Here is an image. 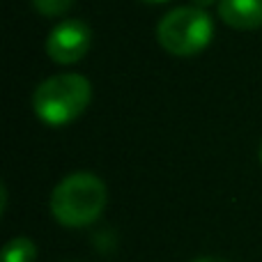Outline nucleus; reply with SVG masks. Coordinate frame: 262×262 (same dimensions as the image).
I'll return each instance as SVG.
<instances>
[{
    "label": "nucleus",
    "instance_id": "1",
    "mask_svg": "<svg viewBox=\"0 0 262 262\" xmlns=\"http://www.w3.org/2000/svg\"><path fill=\"white\" fill-rule=\"evenodd\" d=\"M108 200L106 184L92 172H72L51 193V214L64 228H83L101 216Z\"/></svg>",
    "mask_w": 262,
    "mask_h": 262
},
{
    "label": "nucleus",
    "instance_id": "2",
    "mask_svg": "<svg viewBox=\"0 0 262 262\" xmlns=\"http://www.w3.org/2000/svg\"><path fill=\"white\" fill-rule=\"evenodd\" d=\"M92 99V85L81 74H58L32 92V111L41 122L62 127L76 120Z\"/></svg>",
    "mask_w": 262,
    "mask_h": 262
},
{
    "label": "nucleus",
    "instance_id": "3",
    "mask_svg": "<svg viewBox=\"0 0 262 262\" xmlns=\"http://www.w3.org/2000/svg\"><path fill=\"white\" fill-rule=\"evenodd\" d=\"M214 23L200 7H175L159 21L157 39L172 55H195L209 44Z\"/></svg>",
    "mask_w": 262,
    "mask_h": 262
},
{
    "label": "nucleus",
    "instance_id": "4",
    "mask_svg": "<svg viewBox=\"0 0 262 262\" xmlns=\"http://www.w3.org/2000/svg\"><path fill=\"white\" fill-rule=\"evenodd\" d=\"M92 44V30L78 18L62 21L51 30L46 39V53L58 64H72L78 62L83 55L90 51Z\"/></svg>",
    "mask_w": 262,
    "mask_h": 262
},
{
    "label": "nucleus",
    "instance_id": "5",
    "mask_svg": "<svg viewBox=\"0 0 262 262\" xmlns=\"http://www.w3.org/2000/svg\"><path fill=\"white\" fill-rule=\"evenodd\" d=\"M219 16L237 30H255L262 26V0H221Z\"/></svg>",
    "mask_w": 262,
    "mask_h": 262
},
{
    "label": "nucleus",
    "instance_id": "6",
    "mask_svg": "<svg viewBox=\"0 0 262 262\" xmlns=\"http://www.w3.org/2000/svg\"><path fill=\"white\" fill-rule=\"evenodd\" d=\"M35 258L37 246L28 237H14L3 249V262H35Z\"/></svg>",
    "mask_w": 262,
    "mask_h": 262
},
{
    "label": "nucleus",
    "instance_id": "7",
    "mask_svg": "<svg viewBox=\"0 0 262 262\" xmlns=\"http://www.w3.org/2000/svg\"><path fill=\"white\" fill-rule=\"evenodd\" d=\"M76 0H32V5L37 7V12L44 16H58V14L67 12Z\"/></svg>",
    "mask_w": 262,
    "mask_h": 262
},
{
    "label": "nucleus",
    "instance_id": "8",
    "mask_svg": "<svg viewBox=\"0 0 262 262\" xmlns=\"http://www.w3.org/2000/svg\"><path fill=\"white\" fill-rule=\"evenodd\" d=\"M212 3H216V0H193V5L195 7H200V9H205V7H209Z\"/></svg>",
    "mask_w": 262,
    "mask_h": 262
},
{
    "label": "nucleus",
    "instance_id": "9",
    "mask_svg": "<svg viewBox=\"0 0 262 262\" xmlns=\"http://www.w3.org/2000/svg\"><path fill=\"white\" fill-rule=\"evenodd\" d=\"M193 262H226V260H221V258H212V255H207V258H198V260H193Z\"/></svg>",
    "mask_w": 262,
    "mask_h": 262
},
{
    "label": "nucleus",
    "instance_id": "10",
    "mask_svg": "<svg viewBox=\"0 0 262 262\" xmlns=\"http://www.w3.org/2000/svg\"><path fill=\"white\" fill-rule=\"evenodd\" d=\"M145 3H166V0H145Z\"/></svg>",
    "mask_w": 262,
    "mask_h": 262
},
{
    "label": "nucleus",
    "instance_id": "11",
    "mask_svg": "<svg viewBox=\"0 0 262 262\" xmlns=\"http://www.w3.org/2000/svg\"><path fill=\"white\" fill-rule=\"evenodd\" d=\"M260 159H262V147H260Z\"/></svg>",
    "mask_w": 262,
    "mask_h": 262
}]
</instances>
